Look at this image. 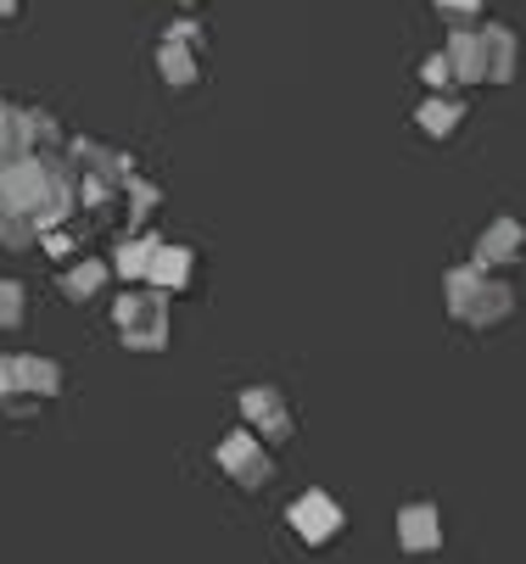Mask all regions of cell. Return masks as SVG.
Masks as SVG:
<instances>
[{"label":"cell","mask_w":526,"mask_h":564,"mask_svg":"<svg viewBox=\"0 0 526 564\" xmlns=\"http://www.w3.org/2000/svg\"><path fill=\"white\" fill-rule=\"evenodd\" d=\"M515 307V291L504 280H487L482 263H465V269H448V313L465 318V325L487 330V325H504Z\"/></svg>","instance_id":"6da1fadb"},{"label":"cell","mask_w":526,"mask_h":564,"mask_svg":"<svg viewBox=\"0 0 526 564\" xmlns=\"http://www.w3.org/2000/svg\"><path fill=\"white\" fill-rule=\"evenodd\" d=\"M118 330H124V341L135 352H158L169 341V307H163V296H135L129 291L118 302Z\"/></svg>","instance_id":"7a4b0ae2"},{"label":"cell","mask_w":526,"mask_h":564,"mask_svg":"<svg viewBox=\"0 0 526 564\" xmlns=\"http://www.w3.org/2000/svg\"><path fill=\"white\" fill-rule=\"evenodd\" d=\"M218 464L230 469L241 487H264V480L275 475V458H269V447H264V436L258 431H236V436H224L218 442Z\"/></svg>","instance_id":"3957f363"},{"label":"cell","mask_w":526,"mask_h":564,"mask_svg":"<svg viewBox=\"0 0 526 564\" xmlns=\"http://www.w3.org/2000/svg\"><path fill=\"white\" fill-rule=\"evenodd\" d=\"M241 414H247V425H253L269 447L291 436V409H286V397H280V391H269V386L241 391Z\"/></svg>","instance_id":"277c9868"},{"label":"cell","mask_w":526,"mask_h":564,"mask_svg":"<svg viewBox=\"0 0 526 564\" xmlns=\"http://www.w3.org/2000/svg\"><path fill=\"white\" fill-rule=\"evenodd\" d=\"M291 531L320 547V542H331V536L342 531V509H336L325 492H303V498L291 503Z\"/></svg>","instance_id":"5b68a950"},{"label":"cell","mask_w":526,"mask_h":564,"mask_svg":"<svg viewBox=\"0 0 526 564\" xmlns=\"http://www.w3.org/2000/svg\"><path fill=\"white\" fill-rule=\"evenodd\" d=\"M45 196H51V180H45L40 163H7V169H0V202H7V207L29 213V207H40Z\"/></svg>","instance_id":"8992f818"},{"label":"cell","mask_w":526,"mask_h":564,"mask_svg":"<svg viewBox=\"0 0 526 564\" xmlns=\"http://www.w3.org/2000/svg\"><path fill=\"white\" fill-rule=\"evenodd\" d=\"M520 247H526V229L515 218H493V229H482V240H476V263L482 269H504V263L520 258Z\"/></svg>","instance_id":"52a82bcc"},{"label":"cell","mask_w":526,"mask_h":564,"mask_svg":"<svg viewBox=\"0 0 526 564\" xmlns=\"http://www.w3.org/2000/svg\"><path fill=\"white\" fill-rule=\"evenodd\" d=\"M448 67H454L460 85H487V45H482V34H454L448 40Z\"/></svg>","instance_id":"ba28073f"},{"label":"cell","mask_w":526,"mask_h":564,"mask_svg":"<svg viewBox=\"0 0 526 564\" xmlns=\"http://www.w3.org/2000/svg\"><path fill=\"white\" fill-rule=\"evenodd\" d=\"M398 542H404L409 553H431V547L442 542V520H437V509H431V503L404 509V514H398Z\"/></svg>","instance_id":"9c48e42d"},{"label":"cell","mask_w":526,"mask_h":564,"mask_svg":"<svg viewBox=\"0 0 526 564\" xmlns=\"http://www.w3.org/2000/svg\"><path fill=\"white\" fill-rule=\"evenodd\" d=\"M482 45H487V78L493 85H509L515 78V34L509 29H482Z\"/></svg>","instance_id":"30bf717a"},{"label":"cell","mask_w":526,"mask_h":564,"mask_svg":"<svg viewBox=\"0 0 526 564\" xmlns=\"http://www.w3.org/2000/svg\"><path fill=\"white\" fill-rule=\"evenodd\" d=\"M465 123V101H454V96H431L426 107H420V129L431 134V140H448Z\"/></svg>","instance_id":"8fae6325"},{"label":"cell","mask_w":526,"mask_h":564,"mask_svg":"<svg viewBox=\"0 0 526 564\" xmlns=\"http://www.w3.org/2000/svg\"><path fill=\"white\" fill-rule=\"evenodd\" d=\"M146 280L163 285V291L185 285V280H191V252H185V247H158V252H152V269H146Z\"/></svg>","instance_id":"7c38bea8"},{"label":"cell","mask_w":526,"mask_h":564,"mask_svg":"<svg viewBox=\"0 0 526 564\" xmlns=\"http://www.w3.org/2000/svg\"><path fill=\"white\" fill-rule=\"evenodd\" d=\"M158 67H163V78H169V85L174 90H191L196 85V56H191V45H163V56H158Z\"/></svg>","instance_id":"4fadbf2b"},{"label":"cell","mask_w":526,"mask_h":564,"mask_svg":"<svg viewBox=\"0 0 526 564\" xmlns=\"http://www.w3.org/2000/svg\"><path fill=\"white\" fill-rule=\"evenodd\" d=\"M12 369H18V391H40V397H51V391L62 386L56 364H40V358H12Z\"/></svg>","instance_id":"5bb4252c"},{"label":"cell","mask_w":526,"mask_h":564,"mask_svg":"<svg viewBox=\"0 0 526 564\" xmlns=\"http://www.w3.org/2000/svg\"><path fill=\"white\" fill-rule=\"evenodd\" d=\"M152 252H158V240H129V247L118 252V274H124V280H146V269H152Z\"/></svg>","instance_id":"9a60e30c"},{"label":"cell","mask_w":526,"mask_h":564,"mask_svg":"<svg viewBox=\"0 0 526 564\" xmlns=\"http://www.w3.org/2000/svg\"><path fill=\"white\" fill-rule=\"evenodd\" d=\"M101 280H107V274H101V263H79L62 285H67V296H79V302H85V296H96V291H101Z\"/></svg>","instance_id":"2e32d148"},{"label":"cell","mask_w":526,"mask_h":564,"mask_svg":"<svg viewBox=\"0 0 526 564\" xmlns=\"http://www.w3.org/2000/svg\"><path fill=\"white\" fill-rule=\"evenodd\" d=\"M18 318H23V285L0 280V325H18Z\"/></svg>","instance_id":"e0dca14e"},{"label":"cell","mask_w":526,"mask_h":564,"mask_svg":"<svg viewBox=\"0 0 526 564\" xmlns=\"http://www.w3.org/2000/svg\"><path fill=\"white\" fill-rule=\"evenodd\" d=\"M420 73H426V85H431L437 96H442L448 85H454V67H448V51H437V56H431V62H426Z\"/></svg>","instance_id":"ac0fdd59"},{"label":"cell","mask_w":526,"mask_h":564,"mask_svg":"<svg viewBox=\"0 0 526 564\" xmlns=\"http://www.w3.org/2000/svg\"><path fill=\"white\" fill-rule=\"evenodd\" d=\"M18 129H23V123H18L12 112H0V156H12V151L23 145V134H18Z\"/></svg>","instance_id":"d6986e66"},{"label":"cell","mask_w":526,"mask_h":564,"mask_svg":"<svg viewBox=\"0 0 526 564\" xmlns=\"http://www.w3.org/2000/svg\"><path fill=\"white\" fill-rule=\"evenodd\" d=\"M0 240H7V247H29V229H23V218H7V224H0Z\"/></svg>","instance_id":"ffe728a7"},{"label":"cell","mask_w":526,"mask_h":564,"mask_svg":"<svg viewBox=\"0 0 526 564\" xmlns=\"http://www.w3.org/2000/svg\"><path fill=\"white\" fill-rule=\"evenodd\" d=\"M442 12H454V18H471V12H482V0H437Z\"/></svg>","instance_id":"44dd1931"},{"label":"cell","mask_w":526,"mask_h":564,"mask_svg":"<svg viewBox=\"0 0 526 564\" xmlns=\"http://www.w3.org/2000/svg\"><path fill=\"white\" fill-rule=\"evenodd\" d=\"M0 12H12V0H0Z\"/></svg>","instance_id":"7402d4cb"}]
</instances>
